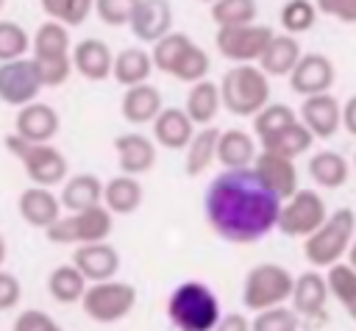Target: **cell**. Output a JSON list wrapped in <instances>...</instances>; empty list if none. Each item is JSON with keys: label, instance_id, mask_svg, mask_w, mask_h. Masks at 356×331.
Segmentation results:
<instances>
[{"label": "cell", "instance_id": "4316f807", "mask_svg": "<svg viewBox=\"0 0 356 331\" xmlns=\"http://www.w3.org/2000/svg\"><path fill=\"white\" fill-rule=\"evenodd\" d=\"M156 70L153 64V53L134 45V47H125L114 56V81L125 89L131 86H139V83H147L150 72Z\"/></svg>", "mask_w": 356, "mask_h": 331}, {"label": "cell", "instance_id": "b9f144b4", "mask_svg": "<svg viewBox=\"0 0 356 331\" xmlns=\"http://www.w3.org/2000/svg\"><path fill=\"white\" fill-rule=\"evenodd\" d=\"M209 70H211L209 53L192 42V45L186 47V53L181 56V61L175 64V70H172V78L184 81V83H200V81H206Z\"/></svg>", "mask_w": 356, "mask_h": 331}, {"label": "cell", "instance_id": "7a4b0ae2", "mask_svg": "<svg viewBox=\"0 0 356 331\" xmlns=\"http://www.w3.org/2000/svg\"><path fill=\"white\" fill-rule=\"evenodd\" d=\"M167 317L178 331H214L222 312L209 284L181 281L167 298Z\"/></svg>", "mask_w": 356, "mask_h": 331}, {"label": "cell", "instance_id": "74e56055", "mask_svg": "<svg viewBox=\"0 0 356 331\" xmlns=\"http://www.w3.org/2000/svg\"><path fill=\"white\" fill-rule=\"evenodd\" d=\"M256 0H217L211 3V19L217 28H236L250 25L256 19Z\"/></svg>", "mask_w": 356, "mask_h": 331}, {"label": "cell", "instance_id": "816d5d0a", "mask_svg": "<svg viewBox=\"0 0 356 331\" xmlns=\"http://www.w3.org/2000/svg\"><path fill=\"white\" fill-rule=\"evenodd\" d=\"M197 3H209V6H211V3H217V0H197Z\"/></svg>", "mask_w": 356, "mask_h": 331}, {"label": "cell", "instance_id": "83f0119b", "mask_svg": "<svg viewBox=\"0 0 356 331\" xmlns=\"http://www.w3.org/2000/svg\"><path fill=\"white\" fill-rule=\"evenodd\" d=\"M220 106H222L220 83L206 78L200 83H192V89L186 95V103H184V111L189 114V120L197 128H209L214 122V117L220 114Z\"/></svg>", "mask_w": 356, "mask_h": 331}, {"label": "cell", "instance_id": "f907efd6", "mask_svg": "<svg viewBox=\"0 0 356 331\" xmlns=\"http://www.w3.org/2000/svg\"><path fill=\"white\" fill-rule=\"evenodd\" d=\"M348 264L356 270V239H353V245H350V250H348Z\"/></svg>", "mask_w": 356, "mask_h": 331}, {"label": "cell", "instance_id": "7bdbcfd3", "mask_svg": "<svg viewBox=\"0 0 356 331\" xmlns=\"http://www.w3.org/2000/svg\"><path fill=\"white\" fill-rule=\"evenodd\" d=\"M298 328H300V317L295 314V309L286 306H275L253 317V331H298Z\"/></svg>", "mask_w": 356, "mask_h": 331}, {"label": "cell", "instance_id": "8d00e7d4", "mask_svg": "<svg viewBox=\"0 0 356 331\" xmlns=\"http://www.w3.org/2000/svg\"><path fill=\"white\" fill-rule=\"evenodd\" d=\"M189 45H192V36H189V33H181V31H172V33H167L164 39H159V42L150 47L156 70H159V72L172 75L175 64L181 61V56L186 53V47H189Z\"/></svg>", "mask_w": 356, "mask_h": 331}, {"label": "cell", "instance_id": "d6a6232c", "mask_svg": "<svg viewBox=\"0 0 356 331\" xmlns=\"http://www.w3.org/2000/svg\"><path fill=\"white\" fill-rule=\"evenodd\" d=\"M86 289H89V281H86V275L75 264H58L47 275V292H50V298L56 303H64V306L81 303Z\"/></svg>", "mask_w": 356, "mask_h": 331}, {"label": "cell", "instance_id": "2e32d148", "mask_svg": "<svg viewBox=\"0 0 356 331\" xmlns=\"http://www.w3.org/2000/svg\"><path fill=\"white\" fill-rule=\"evenodd\" d=\"M298 117L314 134V139H331L342 128V103L331 92L312 95V97H303Z\"/></svg>", "mask_w": 356, "mask_h": 331}, {"label": "cell", "instance_id": "bcb514c9", "mask_svg": "<svg viewBox=\"0 0 356 331\" xmlns=\"http://www.w3.org/2000/svg\"><path fill=\"white\" fill-rule=\"evenodd\" d=\"M317 11L325 17H334L337 22L356 25V0H314Z\"/></svg>", "mask_w": 356, "mask_h": 331}, {"label": "cell", "instance_id": "7402d4cb", "mask_svg": "<svg viewBox=\"0 0 356 331\" xmlns=\"http://www.w3.org/2000/svg\"><path fill=\"white\" fill-rule=\"evenodd\" d=\"M72 64H75V72L86 81H106L108 75H114V56L108 45L95 36L81 39L72 47Z\"/></svg>", "mask_w": 356, "mask_h": 331}, {"label": "cell", "instance_id": "cb8c5ba5", "mask_svg": "<svg viewBox=\"0 0 356 331\" xmlns=\"http://www.w3.org/2000/svg\"><path fill=\"white\" fill-rule=\"evenodd\" d=\"M164 111L161 106V92L153 83H139L125 89L122 100H120V114L125 122L131 125H147L156 122V117Z\"/></svg>", "mask_w": 356, "mask_h": 331}, {"label": "cell", "instance_id": "f35d334b", "mask_svg": "<svg viewBox=\"0 0 356 331\" xmlns=\"http://www.w3.org/2000/svg\"><path fill=\"white\" fill-rule=\"evenodd\" d=\"M312 142H314V134L298 120V122H292L286 131H281L267 147H261V150H270V153H278V156H286V159H298L300 153H306L309 147H312Z\"/></svg>", "mask_w": 356, "mask_h": 331}, {"label": "cell", "instance_id": "ab89813d", "mask_svg": "<svg viewBox=\"0 0 356 331\" xmlns=\"http://www.w3.org/2000/svg\"><path fill=\"white\" fill-rule=\"evenodd\" d=\"M317 6H314V0H286L284 6H281V14H278V19H281V28H284V33H306V31H312L314 28V22H317Z\"/></svg>", "mask_w": 356, "mask_h": 331}, {"label": "cell", "instance_id": "d4e9b609", "mask_svg": "<svg viewBox=\"0 0 356 331\" xmlns=\"http://www.w3.org/2000/svg\"><path fill=\"white\" fill-rule=\"evenodd\" d=\"M103 192H106V184L97 175L78 172L64 181V189L58 197H61V206L67 209V214H72V211H86V209L103 206Z\"/></svg>", "mask_w": 356, "mask_h": 331}, {"label": "cell", "instance_id": "e0dca14e", "mask_svg": "<svg viewBox=\"0 0 356 331\" xmlns=\"http://www.w3.org/2000/svg\"><path fill=\"white\" fill-rule=\"evenodd\" d=\"M61 197L53 195L47 186H28L19 192V200H17V211L22 214V220L31 225V228H53L58 220H61Z\"/></svg>", "mask_w": 356, "mask_h": 331}, {"label": "cell", "instance_id": "e575fe53", "mask_svg": "<svg viewBox=\"0 0 356 331\" xmlns=\"http://www.w3.org/2000/svg\"><path fill=\"white\" fill-rule=\"evenodd\" d=\"M325 278H328V289H331V295L337 298V303L345 309V314L356 323V270L345 261H339V264H334V267H328V273H325Z\"/></svg>", "mask_w": 356, "mask_h": 331}, {"label": "cell", "instance_id": "f6af8a7d", "mask_svg": "<svg viewBox=\"0 0 356 331\" xmlns=\"http://www.w3.org/2000/svg\"><path fill=\"white\" fill-rule=\"evenodd\" d=\"M11 331H64V328L47 312H42V309H22L14 317Z\"/></svg>", "mask_w": 356, "mask_h": 331}, {"label": "cell", "instance_id": "7dc6e473", "mask_svg": "<svg viewBox=\"0 0 356 331\" xmlns=\"http://www.w3.org/2000/svg\"><path fill=\"white\" fill-rule=\"evenodd\" d=\"M19 298H22V284H19V278H17L14 273L3 270V273H0V312L17 309Z\"/></svg>", "mask_w": 356, "mask_h": 331}, {"label": "cell", "instance_id": "603a6c76", "mask_svg": "<svg viewBox=\"0 0 356 331\" xmlns=\"http://www.w3.org/2000/svg\"><path fill=\"white\" fill-rule=\"evenodd\" d=\"M195 134H197V125L189 120L184 108H175V106L164 108L153 122V139L167 150H186Z\"/></svg>", "mask_w": 356, "mask_h": 331}, {"label": "cell", "instance_id": "d6986e66", "mask_svg": "<svg viewBox=\"0 0 356 331\" xmlns=\"http://www.w3.org/2000/svg\"><path fill=\"white\" fill-rule=\"evenodd\" d=\"M58 125H61L58 111L39 100L31 106H22L14 117V131L33 145H50V139L58 134Z\"/></svg>", "mask_w": 356, "mask_h": 331}, {"label": "cell", "instance_id": "5bb4252c", "mask_svg": "<svg viewBox=\"0 0 356 331\" xmlns=\"http://www.w3.org/2000/svg\"><path fill=\"white\" fill-rule=\"evenodd\" d=\"M334 78H337V70L325 53H303V58L298 61V67L289 75V86L298 95L312 97V95L331 92Z\"/></svg>", "mask_w": 356, "mask_h": 331}, {"label": "cell", "instance_id": "681fc988", "mask_svg": "<svg viewBox=\"0 0 356 331\" xmlns=\"http://www.w3.org/2000/svg\"><path fill=\"white\" fill-rule=\"evenodd\" d=\"M342 128L356 136V95H350L345 103H342Z\"/></svg>", "mask_w": 356, "mask_h": 331}, {"label": "cell", "instance_id": "52a82bcc", "mask_svg": "<svg viewBox=\"0 0 356 331\" xmlns=\"http://www.w3.org/2000/svg\"><path fill=\"white\" fill-rule=\"evenodd\" d=\"M6 147L14 159L22 161L28 178L33 186H56L67 178V159L58 147L53 145H33L28 139H22L17 131L6 136Z\"/></svg>", "mask_w": 356, "mask_h": 331}, {"label": "cell", "instance_id": "5b68a950", "mask_svg": "<svg viewBox=\"0 0 356 331\" xmlns=\"http://www.w3.org/2000/svg\"><path fill=\"white\" fill-rule=\"evenodd\" d=\"M353 234H356V214L345 206L337 209L309 239H303L306 261L314 270H320V267L328 270V267L339 264V259L348 256V250L353 245Z\"/></svg>", "mask_w": 356, "mask_h": 331}, {"label": "cell", "instance_id": "c3c4849f", "mask_svg": "<svg viewBox=\"0 0 356 331\" xmlns=\"http://www.w3.org/2000/svg\"><path fill=\"white\" fill-rule=\"evenodd\" d=\"M214 331H253V320H248L242 312H228L222 314Z\"/></svg>", "mask_w": 356, "mask_h": 331}, {"label": "cell", "instance_id": "d590c367", "mask_svg": "<svg viewBox=\"0 0 356 331\" xmlns=\"http://www.w3.org/2000/svg\"><path fill=\"white\" fill-rule=\"evenodd\" d=\"M31 50H33V36L22 25L3 19L0 22V61L8 64V61L28 58Z\"/></svg>", "mask_w": 356, "mask_h": 331}, {"label": "cell", "instance_id": "3957f363", "mask_svg": "<svg viewBox=\"0 0 356 331\" xmlns=\"http://www.w3.org/2000/svg\"><path fill=\"white\" fill-rule=\"evenodd\" d=\"M222 108L234 117H256L270 106V75L259 64H234L222 81Z\"/></svg>", "mask_w": 356, "mask_h": 331}, {"label": "cell", "instance_id": "44dd1931", "mask_svg": "<svg viewBox=\"0 0 356 331\" xmlns=\"http://www.w3.org/2000/svg\"><path fill=\"white\" fill-rule=\"evenodd\" d=\"M253 170L259 172V178L281 197V200H289L300 186H298V167H295V159H286V156H278V153H270V150H261Z\"/></svg>", "mask_w": 356, "mask_h": 331}, {"label": "cell", "instance_id": "60d3db41", "mask_svg": "<svg viewBox=\"0 0 356 331\" xmlns=\"http://www.w3.org/2000/svg\"><path fill=\"white\" fill-rule=\"evenodd\" d=\"M39 6L53 22H61L67 28H78L89 17V11H95V0H39Z\"/></svg>", "mask_w": 356, "mask_h": 331}, {"label": "cell", "instance_id": "277c9868", "mask_svg": "<svg viewBox=\"0 0 356 331\" xmlns=\"http://www.w3.org/2000/svg\"><path fill=\"white\" fill-rule=\"evenodd\" d=\"M70 28L61 22H42L33 33V50L31 58L39 67L42 83L44 89H56L61 83H67V78L72 75L75 64H72V50H70Z\"/></svg>", "mask_w": 356, "mask_h": 331}, {"label": "cell", "instance_id": "8fae6325", "mask_svg": "<svg viewBox=\"0 0 356 331\" xmlns=\"http://www.w3.org/2000/svg\"><path fill=\"white\" fill-rule=\"evenodd\" d=\"M325 220H328L325 200L314 189H298L281 206L278 231L286 236H295V239H309Z\"/></svg>", "mask_w": 356, "mask_h": 331}, {"label": "cell", "instance_id": "ffe728a7", "mask_svg": "<svg viewBox=\"0 0 356 331\" xmlns=\"http://www.w3.org/2000/svg\"><path fill=\"white\" fill-rule=\"evenodd\" d=\"M72 264L86 275L89 284L111 281L120 270V253L108 242H95V245H81L72 253Z\"/></svg>", "mask_w": 356, "mask_h": 331}, {"label": "cell", "instance_id": "9c48e42d", "mask_svg": "<svg viewBox=\"0 0 356 331\" xmlns=\"http://www.w3.org/2000/svg\"><path fill=\"white\" fill-rule=\"evenodd\" d=\"M136 306V289L128 281H100V284H89L81 309L89 320L95 323H117L122 317L131 314V309Z\"/></svg>", "mask_w": 356, "mask_h": 331}, {"label": "cell", "instance_id": "30bf717a", "mask_svg": "<svg viewBox=\"0 0 356 331\" xmlns=\"http://www.w3.org/2000/svg\"><path fill=\"white\" fill-rule=\"evenodd\" d=\"M275 39L270 25H236V28H217L214 33V45L220 50L222 58L236 61V64H259L261 56L267 53L270 42Z\"/></svg>", "mask_w": 356, "mask_h": 331}, {"label": "cell", "instance_id": "8992f818", "mask_svg": "<svg viewBox=\"0 0 356 331\" xmlns=\"http://www.w3.org/2000/svg\"><path fill=\"white\" fill-rule=\"evenodd\" d=\"M295 278L286 267L275 264V261H264L248 270L245 284H242V306L253 314L284 306L286 300H292L295 292Z\"/></svg>", "mask_w": 356, "mask_h": 331}, {"label": "cell", "instance_id": "9a60e30c", "mask_svg": "<svg viewBox=\"0 0 356 331\" xmlns=\"http://www.w3.org/2000/svg\"><path fill=\"white\" fill-rule=\"evenodd\" d=\"M114 153H117V167L122 175H145L156 167V139L128 131L114 139Z\"/></svg>", "mask_w": 356, "mask_h": 331}, {"label": "cell", "instance_id": "4fadbf2b", "mask_svg": "<svg viewBox=\"0 0 356 331\" xmlns=\"http://www.w3.org/2000/svg\"><path fill=\"white\" fill-rule=\"evenodd\" d=\"M328 278L323 273H317L314 267L300 273L295 278V292H292V309L300 320L320 325L325 323V303H328Z\"/></svg>", "mask_w": 356, "mask_h": 331}, {"label": "cell", "instance_id": "484cf974", "mask_svg": "<svg viewBox=\"0 0 356 331\" xmlns=\"http://www.w3.org/2000/svg\"><path fill=\"white\" fill-rule=\"evenodd\" d=\"M259 159L256 153V142L248 131L242 128H228L220 134V147H217V161L222 164V170H245L253 167Z\"/></svg>", "mask_w": 356, "mask_h": 331}, {"label": "cell", "instance_id": "1f68e13d", "mask_svg": "<svg viewBox=\"0 0 356 331\" xmlns=\"http://www.w3.org/2000/svg\"><path fill=\"white\" fill-rule=\"evenodd\" d=\"M142 197H145V189L134 175H114L111 181H106L103 206L111 214H134L142 206Z\"/></svg>", "mask_w": 356, "mask_h": 331}, {"label": "cell", "instance_id": "f5cc1de1", "mask_svg": "<svg viewBox=\"0 0 356 331\" xmlns=\"http://www.w3.org/2000/svg\"><path fill=\"white\" fill-rule=\"evenodd\" d=\"M353 167H356V156H353Z\"/></svg>", "mask_w": 356, "mask_h": 331}, {"label": "cell", "instance_id": "836d02e7", "mask_svg": "<svg viewBox=\"0 0 356 331\" xmlns=\"http://www.w3.org/2000/svg\"><path fill=\"white\" fill-rule=\"evenodd\" d=\"M300 117L286 106V103H270L267 108H261L253 117V134L261 142V147H267L281 131H286L292 122H298Z\"/></svg>", "mask_w": 356, "mask_h": 331}, {"label": "cell", "instance_id": "ac0fdd59", "mask_svg": "<svg viewBox=\"0 0 356 331\" xmlns=\"http://www.w3.org/2000/svg\"><path fill=\"white\" fill-rule=\"evenodd\" d=\"M131 33L139 42L156 45L167 33H172V6L170 0H142L128 22Z\"/></svg>", "mask_w": 356, "mask_h": 331}, {"label": "cell", "instance_id": "4dcf8cb0", "mask_svg": "<svg viewBox=\"0 0 356 331\" xmlns=\"http://www.w3.org/2000/svg\"><path fill=\"white\" fill-rule=\"evenodd\" d=\"M309 175L317 186L323 189H339L348 184L350 178V164L342 153H334V150H317L312 159H309Z\"/></svg>", "mask_w": 356, "mask_h": 331}, {"label": "cell", "instance_id": "6da1fadb", "mask_svg": "<svg viewBox=\"0 0 356 331\" xmlns=\"http://www.w3.org/2000/svg\"><path fill=\"white\" fill-rule=\"evenodd\" d=\"M284 200L253 167L222 170L206 189L203 211L211 231L231 245H253L278 228Z\"/></svg>", "mask_w": 356, "mask_h": 331}, {"label": "cell", "instance_id": "f1b7e54d", "mask_svg": "<svg viewBox=\"0 0 356 331\" xmlns=\"http://www.w3.org/2000/svg\"><path fill=\"white\" fill-rule=\"evenodd\" d=\"M303 58L300 53V42L292 33H275V39L270 42L267 53L261 56L259 67L270 75V78H284L292 75V70L298 67V61Z\"/></svg>", "mask_w": 356, "mask_h": 331}, {"label": "cell", "instance_id": "ba28073f", "mask_svg": "<svg viewBox=\"0 0 356 331\" xmlns=\"http://www.w3.org/2000/svg\"><path fill=\"white\" fill-rule=\"evenodd\" d=\"M114 231V220L111 211L106 206H95L86 211H72L67 217H61L53 228H47V239L53 245H95V242H106Z\"/></svg>", "mask_w": 356, "mask_h": 331}, {"label": "cell", "instance_id": "7c38bea8", "mask_svg": "<svg viewBox=\"0 0 356 331\" xmlns=\"http://www.w3.org/2000/svg\"><path fill=\"white\" fill-rule=\"evenodd\" d=\"M42 89L44 83H42V75L33 58L0 64V100L6 106H17V108L31 106L36 103Z\"/></svg>", "mask_w": 356, "mask_h": 331}, {"label": "cell", "instance_id": "f546056e", "mask_svg": "<svg viewBox=\"0 0 356 331\" xmlns=\"http://www.w3.org/2000/svg\"><path fill=\"white\" fill-rule=\"evenodd\" d=\"M220 128L209 125V128H200L195 134V139L189 142L186 153H184V172L189 178H197L203 175L214 161H217V147H220Z\"/></svg>", "mask_w": 356, "mask_h": 331}, {"label": "cell", "instance_id": "ee69618b", "mask_svg": "<svg viewBox=\"0 0 356 331\" xmlns=\"http://www.w3.org/2000/svg\"><path fill=\"white\" fill-rule=\"evenodd\" d=\"M142 0H95V14L103 25L108 28H120V25H128L136 6Z\"/></svg>", "mask_w": 356, "mask_h": 331}]
</instances>
